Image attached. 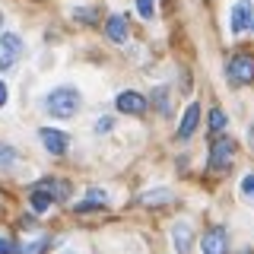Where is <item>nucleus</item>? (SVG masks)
Segmentation results:
<instances>
[{"instance_id":"obj_9","label":"nucleus","mask_w":254,"mask_h":254,"mask_svg":"<svg viewBox=\"0 0 254 254\" xmlns=\"http://www.w3.org/2000/svg\"><path fill=\"white\" fill-rule=\"evenodd\" d=\"M197 124H200V105L190 102V105L185 108V115H181V124H178V133H175V137H178V140H190L194 130H197Z\"/></svg>"},{"instance_id":"obj_13","label":"nucleus","mask_w":254,"mask_h":254,"mask_svg":"<svg viewBox=\"0 0 254 254\" xmlns=\"http://www.w3.org/2000/svg\"><path fill=\"white\" fill-rule=\"evenodd\" d=\"M54 200H51V194H48L45 188H32L29 190V206H32V213H48V206H51Z\"/></svg>"},{"instance_id":"obj_27","label":"nucleus","mask_w":254,"mask_h":254,"mask_svg":"<svg viewBox=\"0 0 254 254\" xmlns=\"http://www.w3.org/2000/svg\"><path fill=\"white\" fill-rule=\"evenodd\" d=\"M251 29H254V22H251Z\"/></svg>"},{"instance_id":"obj_16","label":"nucleus","mask_w":254,"mask_h":254,"mask_svg":"<svg viewBox=\"0 0 254 254\" xmlns=\"http://www.w3.org/2000/svg\"><path fill=\"white\" fill-rule=\"evenodd\" d=\"M73 19L76 22H95V19H99V10H95V6H76Z\"/></svg>"},{"instance_id":"obj_12","label":"nucleus","mask_w":254,"mask_h":254,"mask_svg":"<svg viewBox=\"0 0 254 254\" xmlns=\"http://www.w3.org/2000/svg\"><path fill=\"white\" fill-rule=\"evenodd\" d=\"M99 206H108V194L95 188V190H89V194H86V200L76 203V213H89V210H99Z\"/></svg>"},{"instance_id":"obj_17","label":"nucleus","mask_w":254,"mask_h":254,"mask_svg":"<svg viewBox=\"0 0 254 254\" xmlns=\"http://www.w3.org/2000/svg\"><path fill=\"white\" fill-rule=\"evenodd\" d=\"M153 102H156V108L162 111V115H169L172 105H169V89H156L153 92Z\"/></svg>"},{"instance_id":"obj_14","label":"nucleus","mask_w":254,"mask_h":254,"mask_svg":"<svg viewBox=\"0 0 254 254\" xmlns=\"http://www.w3.org/2000/svg\"><path fill=\"white\" fill-rule=\"evenodd\" d=\"M38 188H45L48 194H51V200H67V194H70V185H67V181H58V178L38 181Z\"/></svg>"},{"instance_id":"obj_26","label":"nucleus","mask_w":254,"mask_h":254,"mask_svg":"<svg viewBox=\"0 0 254 254\" xmlns=\"http://www.w3.org/2000/svg\"><path fill=\"white\" fill-rule=\"evenodd\" d=\"M0 29H3V13H0Z\"/></svg>"},{"instance_id":"obj_20","label":"nucleus","mask_w":254,"mask_h":254,"mask_svg":"<svg viewBox=\"0 0 254 254\" xmlns=\"http://www.w3.org/2000/svg\"><path fill=\"white\" fill-rule=\"evenodd\" d=\"M133 3H137V13L143 16V19H153V13H156V0H133Z\"/></svg>"},{"instance_id":"obj_3","label":"nucleus","mask_w":254,"mask_h":254,"mask_svg":"<svg viewBox=\"0 0 254 254\" xmlns=\"http://www.w3.org/2000/svg\"><path fill=\"white\" fill-rule=\"evenodd\" d=\"M226 79H229V86H251L254 83V58L251 54H235V58H229Z\"/></svg>"},{"instance_id":"obj_15","label":"nucleus","mask_w":254,"mask_h":254,"mask_svg":"<svg viewBox=\"0 0 254 254\" xmlns=\"http://www.w3.org/2000/svg\"><path fill=\"white\" fill-rule=\"evenodd\" d=\"M206 124H210L213 133H222V130H226V124H229L226 111H222V108H210V121H206Z\"/></svg>"},{"instance_id":"obj_18","label":"nucleus","mask_w":254,"mask_h":254,"mask_svg":"<svg viewBox=\"0 0 254 254\" xmlns=\"http://www.w3.org/2000/svg\"><path fill=\"white\" fill-rule=\"evenodd\" d=\"M13 162H16V149L0 143V169H13Z\"/></svg>"},{"instance_id":"obj_24","label":"nucleus","mask_w":254,"mask_h":254,"mask_svg":"<svg viewBox=\"0 0 254 254\" xmlns=\"http://www.w3.org/2000/svg\"><path fill=\"white\" fill-rule=\"evenodd\" d=\"M111 127H115V118H99V124H95V133H108Z\"/></svg>"},{"instance_id":"obj_21","label":"nucleus","mask_w":254,"mask_h":254,"mask_svg":"<svg viewBox=\"0 0 254 254\" xmlns=\"http://www.w3.org/2000/svg\"><path fill=\"white\" fill-rule=\"evenodd\" d=\"M48 238H35V242H29L26 248H22V254H45V248H48Z\"/></svg>"},{"instance_id":"obj_1","label":"nucleus","mask_w":254,"mask_h":254,"mask_svg":"<svg viewBox=\"0 0 254 254\" xmlns=\"http://www.w3.org/2000/svg\"><path fill=\"white\" fill-rule=\"evenodd\" d=\"M79 105H83V95H79L73 86H58V89H51L45 95V111L51 118H58V121H67V118H73Z\"/></svg>"},{"instance_id":"obj_10","label":"nucleus","mask_w":254,"mask_h":254,"mask_svg":"<svg viewBox=\"0 0 254 254\" xmlns=\"http://www.w3.org/2000/svg\"><path fill=\"white\" fill-rule=\"evenodd\" d=\"M172 245L178 254H188L190 245H194V229H190V222H175L172 229Z\"/></svg>"},{"instance_id":"obj_25","label":"nucleus","mask_w":254,"mask_h":254,"mask_svg":"<svg viewBox=\"0 0 254 254\" xmlns=\"http://www.w3.org/2000/svg\"><path fill=\"white\" fill-rule=\"evenodd\" d=\"M6 99H10V89H6V83H3V79H0V108L6 105Z\"/></svg>"},{"instance_id":"obj_23","label":"nucleus","mask_w":254,"mask_h":254,"mask_svg":"<svg viewBox=\"0 0 254 254\" xmlns=\"http://www.w3.org/2000/svg\"><path fill=\"white\" fill-rule=\"evenodd\" d=\"M242 194H245V197H251V200H254V172H251V175H245V178H242Z\"/></svg>"},{"instance_id":"obj_8","label":"nucleus","mask_w":254,"mask_h":254,"mask_svg":"<svg viewBox=\"0 0 254 254\" xmlns=\"http://www.w3.org/2000/svg\"><path fill=\"white\" fill-rule=\"evenodd\" d=\"M146 108H149L146 95H140V92H133V89H127V92L118 95V111H121V115H133V118H140Z\"/></svg>"},{"instance_id":"obj_22","label":"nucleus","mask_w":254,"mask_h":254,"mask_svg":"<svg viewBox=\"0 0 254 254\" xmlns=\"http://www.w3.org/2000/svg\"><path fill=\"white\" fill-rule=\"evenodd\" d=\"M16 251H19V245L10 235H0V254H16Z\"/></svg>"},{"instance_id":"obj_11","label":"nucleus","mask_w":254,"mask_h":254,"mask_svg":"<svg viewBox=\"0 0 254 254\" xmlns=\"http://www.w3.org/2000/svg\"><path fill=\"white\" fill-rule=\"evenodd\" d=\"M105 35L111 38V42H118V45H124V42H127V19H124L121 13L108 16V22H105Z\"/></svg>"},{"instance_id":"obj_7","label":"nucleus","mask_w":254,"mask_h":254,"mask_svg":"<svg viewBox=\"0 0 254 254\" xmlns=\"http://www.w3.org/2000/svg\"><path fill=\"white\" fill-rule=\"evenodd\" d=\"M38 137H42V143H45V149L51 156H64L70 149V137L64 130H58V127H42L38 130Z\"/></svg>"},{"instance_id":"obj_4","label":"nucleus","mask_w":254,"mask_h":254,"mask_svg":"<svg viewBox=\"0 0 254 254\" xmlns=\"http://www.w3.org/2000/svg\"><path fill=\"white\" fill-rule=\"evenodd\" d=\"M254 22V3L251 0H235L232 13H229V29H232V35H242L245 29H251Z\"/></svg>"},{"instance_id":"obj_19","label":"nucleus","mask_w":254,"mask_h":254,"mask_svg":"<svg viewBox=\"0 0 254 254\" xmlns=\"http://www.w3.org/2000/svg\"><path fill=\"white\" fill-rule=\"evenodd\" d=\"M172 194L169 190H149V194H143V203H169Z\"/></svg>"},{"instance_id":"obj_6","label":"nucleus","mask_w":254,"mask_h":254,"mask_svg":"<svg viewBox=\"0 0 254 254\" xmlns=\"http://www.w3.org/2000/svg\"><path fill=\"white\" fill-rule=\"evenodd\" d=\"M200 251L203 254H229V232L222 226L206 229L203 238H200Z\"/></svg>"},{"instance_id":"obj_2","label":"nucleus","mask_w":254,"mask_h":254,"mask_svg":"<svg viewBox=\"0 0 254 254\" xmlns=\"http://www.w3.org/2000/svg\"><path fill=\"white\" fill-rule=\"evenodd\" d=\"M206 162H210L213 172H229V165L235 162V140L226 137V133H219V137L210 143V156H206Z\"/></svg>"},{"instance_id":"obj_5","label":"nucleus","mask_w":254,"mask_h":254,"mask_svg":"<svg viewBox=\"0 0 254 254\" xmlns=\"http://www.w3.org/2000/svg\"><path fill=\"white\" fill-rule=\"evenodd\" d=\"M22 54V38L13 35V32H6V35H0V73L3 70H10L16 61H19Z\"/></svg>"}]
</instances>
